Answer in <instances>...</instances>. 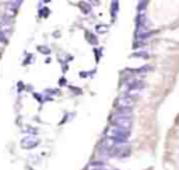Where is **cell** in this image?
<instances>
[{
    "instance_id": "obj_1",
    "label": "cell",
    "mask_w": 179,
    "mask_h": 170,
    "mask_svg": "<svg viewBox=\"0 0 179 170\" xmlns=\"http://www.w3.org/2000/svg\"><path fill=\"white\" fill-rule=\"evenodd\" d=\"M111 124H112L113 127H119V128L129 131L133 124L132 110H118L115 114H112Z\"/></svg>"
},
{
    "instance_id": "obj_2",
    "label": "cell",
    "mask_w": 179,
    "mask_h": 170,
    "mask_svg": "<svg viewBox=\"0 0 179 170\" xmlns=\"http://www.w3.org/2000/svg\"><path fill=\"white\" fill-rule=\"evenodd\" d=\"M129 135H130V131L123 129V128H119V127H113V125L106 129V137L119 141L120 144H126L127 142L126 139Z\"/></svg>"
},
{
    "instance_id": "obj_3",
    "label": "cell",
    "mask_w": 179,
    "mask_h": 170,
    "mask_svg": "<svg viewBox=\"0 0 179 170\" xmlns=\"http://www.w3.org/2000/svg\"><path fill=\"white\" fill-rule=\"evenodd\" d=\"M136 104V99L129 97L126 94H122L116 100V108L118 110H132V107Z\"/></svg>"
},
{
    "instance_id": "obj_4",
    "label": "cell",
    "mask_w": 179,
    "mask_h": 170,
    "mask_svg": "<svg viewBox=\"0 0 179 170\" xmlns=\"http://www.w3.org/2000/svg\"><path fill=\"white\" fill-rule=\"evenodd\" d=\"M137 30H136V34H137V37L139 35H141V34H146V33H148V27H150V24H148V20H147V17H146V14H139V17H137Z\"/></svg>"
},
{
    "instance_id": "obj_5",
    "label": "cell",
    "mask_w": 179,
    "mask_h": 170,
    "mask_svg": "<svg viewBox=\"0 0 179 170\" xmlns=\"http://www.w3.org/2000/svg\"><path fill=\"white\" fill-rule=\"evenodd\" d=\"M127 155H129V146L126 144H120L111 150V156L112 157H125Z\"/></svg>"
},
{
    "instance_id": "obj_6",
    "label": "cell",
    "mask_w": 179,
    "mask_h": 170,
    "mask_svg": "<svg viewBox=\"0 0 179 170\" xmlns=\"http://www.w3.org/2000/svg\"><path fill=\"white\" fill-rule=\"evenodd\" d=\"M38 144H39V141L35 137H25L21 141V146H23L24 149H32V148H35Z\"/></svg>"
},
{
    "instance_id": "obj_7",
    "label": "cell",
    "mask_w": 179,
    "mask_h": 170,
    "mask_svg": "<svg viewBox=\"0 0 179 170\" xmlns=\"http://www.w3.org/2000/svg\"><path fill=\"white\" fill-rule=\"evenodd\" d=\"M86 170H108V167H106V163H104V162H91L86 167Z\"/></svg>"
},
{
    "instance_id": "obj_8",
    "label": "cell",
    "mask_w": 179,
    "mask_h": 170,
    "mask_svg": "<svg viewBox=\"0 0 179 170\" xmlns=\"http://www.w3.org/2000/svg\"><path fill=\"white\" fill-rule=\"evenodd\" d=\"M80 9H81V11L86 14H88L90 11H91V6H90L88 3H81L80 4Z\"/></svg>"
},
{
    "instance_id": "obj_9",
    "label": "cell",
    "mask_w": 179,
    "mask_h": 170,
    "mask_svg": "<svg viewBox=\"0 0 179 170\" xmlns=\"http://www.w3.org/2000/svg\"><path fill=\"white\" fill-rule=\"evenodd\" d=\"M7 6L9 7H11V9H14V10H17L18 7H20V4H21V2H7Z\"/></svg>"
},
{
    "instance_id": "obj_10",
    "label": "cell",
    "mask_w": 179,
    "mask_h": 170,
    "mask_svg": "<svg viewBox=\"0 0 179 170\" xmlns=\"http://www.w3.org/2000/svg\"><path fill=\"white\" fill-rule=\"evenodd\" d=\"M146 6H147V2H141V3H139V7H137V10H139L140 14H144Z\"/></svg>"
},
{
    "instance_id": "obj_11",
    "label": "cell",
    "mask_w": 179,
    "mask_h": 170,
    "mask_svg": "<svg viewBox=\"0 0 179 170\" xmlns=\"http://www.w3.org/2000/svg\"><path fill=\"white\" fill-rule=\"evenodd\" d=\"M7 40H9V37H7L4 33H2V31H0V44H6Z\"/></svg>"
},
{
    "instance_id": "obj_12",
    "label": "cell",
    "mask_w": 179,
    "mask_h": 170,
    "mask_svg": "<svg viewBox=\"0 0 179 170\" xmlns=\"http://www.w3.org/2000/svg\"><path fill=\"white\" fill-rule=\"evenodd\" d=\"M87 37H88L90 38V42H91V44H97V37H94V35H93V34H87Z\"/></svg>"
},
{
    "instance_id": "obj_13",
    "label": "cell",
    "mask_w": 179,
    "mask_h": 170,
    "mask_svg": "<svg viewBox=\"0 0 179 170\" xmlns=\"http://www.w3.org/2000/svg\"><path fill=\"white\" fill-rule=\"evenodd\" d=\"M38 49H39L42 53H49L50 52V49L49 48H46V47H38Z\"/></svg>"
},
{
    "instance_id": "obj_14",
    "label": "cell",
    "mask_w": 179,
    "mask_h": 170,
    "mask_svg": "<svg viewBox=\"0 0 179 170\" xmlns=\"http://www.w3.org/2000/svg\"><path fill=\"white\" fill-rule=\"evenodd\" d=\"M118 6H119V3H116V2L112 3V16H115V11H116V9H118Z\"/></svg>"
},
{
    "instance_id": "obj_15",
    "label": "cell",
    "mask_w": 179,
    "mask_h": 170,
    "mask_svg": "<svg viewBox=\"0 0 179 170\" xmlns=\"http://www.w3.org/2000/svg\"><path fill=\"white\" fill-rule=\"evenodd\" d=\"M132 56H143V58H147V53H144V52H136V53H133Z\"/></svg>"
},
{
    "instance_id": "obj_16",
    "label": "cell",
    "mask_w": 179,
    "mask_h": 170,
    "mask_svg": "<svg viewBox=\"0 0 179 170\" xmlns=\"http://www.w3.org/2000/svg\"><path fill=\"white\" fill-rule=\"evenodd\" d=\"M106 30H108V27H105V25H98V33H105Z\"/></svg>"
},
{
    "instance_id": "obj_17",
    "label": "cell",
    "mask_w": 179,
    "mask_h": 170,
    "mask_svg": "<svg viewBox=\"0 0 179 170\" xmlns=\"http://www.w3.org/2000/svg\"><path fill=\"white\" fill-rule=\"evenodd\" d=\"M2 47H3V44H0V48H2Z\"/></svg>"
}]
</instances>
